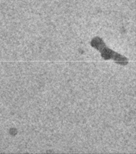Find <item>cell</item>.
I'll use <instances>...</instances> for the list:
<instances>
[{"instance_id":"cell-1","label":"cell","mask_w":136,"mask_h":154,"mask_svg":"<svg viewBox=\"0 0 136 154\" xmlns=\"http://www.w3.org/2000/svg\"><path fill=\"white\" fill-rule=\"evenodd\" d=\"M91 45H92V47H94L96 49L100 51L102 57L105 60L113 59L118 64L120 65H126L128 63V60L126 57H123L120 54H117V53L114 52L112 50L107 48L104 42H103V39L100 38H94L92 42H91Z\"/></svg>"}]
</instances>
